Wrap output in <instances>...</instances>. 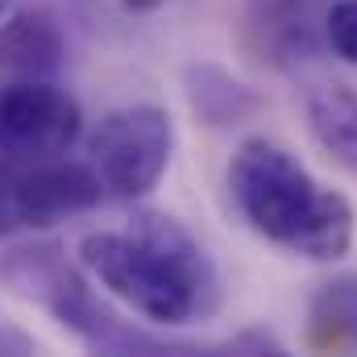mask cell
<instances>
[{"instance_id":"13","label":"cell","mask_w":357,"mask_h":357,"mask_svg":"<svg viewBox=\"0 0 357 357\" xmlns=\"http://www.w3.org/2000/svg\"><path fill=\"white\" fill-rule=\"evenodd\" d=\"M17 178L8 167H0V237L17 233L25 220H21V204H17Z\"/></svg>"},{"instance_id":"10","label":"cell","mask_w":357,"mask_h":357,"mask_svg":"<svg viewBox=\"0 0 357 357\" xmlns=\"http://www.w3.org/2000/svg\"><path fill=\"white\" fill-rule=\"evenodd\" d=\"M307 345L328 354H357V274H337L312 295Z\"/></svg>"},{"instance_id":"15","label":"cell","mask_w":357,"mask_h":357,"mask_svg":"<svg viewBox=\"0 0 357 357\" xmlns=\"http://www.w3.org/2000/svg\"><path fill=\"white\" fill-rule=\"evenodd\" d=\"M0 354L4 357H29V354H38V341L29 333L13 328V324H0Z\"/></svg>"},{"instance_id":"8","label":"cell","mask_w":357,"mask_h":357,"mask_svg":"<svg viewBox=\"0 0 357 357\" xmlns=\"http://www.w3.org/2000/svg\"><path fill=\"white\" fill-rule=\"evenodd\" d=\"M183 91H187L191 112L208 129H233L262 112V96L216 63H191L183 71Z\"/></svg>"},{"instance_id":"6","label":"cell","mask_w":357,"mask_h":357,"mask_svg":"<svg viewBox=\"0 0 357 357\" xmlns=\"http://www.w3.org/2000/svg\"><path fill=\"white\" fill-rule=\"evenodd\" d=\"M328 0H245V33L274 67H295L324 46Z\"/></svg>"},{"instance_id":"14","label":"cell","mask_w":357,"mask_h":357,"mask_svg":"<svg viewBox=\"0 0 357 357\" xmlns=\"http://www.w3.org/2000/svg\"><path fill=\"white\" fill-rule=\"evenodd\" d=\"M229 354H282V345L270 337V333H262V328H254V333H241V337H233L229 345H225Z\"/></svg>"},{"instance_id":"2","label":"cell","mask_w":357,"mask_h":357,"mask_svg":"<svg viewBox=\"0 0 357 357\" xmlns=\"http://www.w3.org/2000/svg\"><path fill=\"white\" fill-rule=\"evenodd\" d=\"M229 191L245 225L287 254L333 262L354 245V208L341 191L320 187L278 142L250 137L229 162Z\"/></svg>"},{"instance_id":"5","label":"cell","mask_w":357,"mask_h":357,"mask_svg":"<svg viewBox=\"0 0 357 357\" xmlns=\"http://www.w3.org/2000/svg\"><path fill=\"white\" fill-rule=\"evenodd\" d=\"M84 133V108L50 79H13L0 88V154L17 162H50Z\"/></svg>"},{"instance_id":"17","label":"cell","mask_w":357,"mask_h":357,"mask_svg":"<svg viewBox=\"0 0 357 357\" xmlns=\"http://www.w3.org/2000/svg\"><path fill=\"white\" fill-rule=\"evenodd\" d=\"M4 8H8V0H0V13H4Z\"/></svg>"},{"instance_id":"7","label":"cell","mask_w":357,"mask_h":357,"mask_svg":"<svg viewBox=\"0 0 357 357\" xmlns=\"http://www.w3.org/2000/svg\"><path fill=\"white\" fill-rule=\"evenodd\" d=\"M104 195L108 191L96 167H84V162H46L17 178V204L25 225H59L67 216L91 212Z\"/></svg>"},{"instance_id":"11","label":"cell","mask_w":357,"mask_h":357,"mask_svg":"<svg viewBox=\"0 0 357 357\" xmlns=\"http://www.w3.org/2000/svg\"><path fill=\"white\" fill-rule=\"evenodd\" d=\"M307 121L316 142L357 175V91L345 84H324L307 100Z\"/></svg>"},{"instance_id":"9","label":"cell","mask_w":357,"mask_h":357,"mask_svg":"<svg viewBox=\"0 0 357 357\" xmlns=\"http://www.w3.org/2000/svg\"><path fill=\"white\" fill-rule=\"evenodd\" d=\"M63 54H67L63 29L42 8L17 13L0 33V63L21 79H50L63 67Z\"/></svg>"},{"instance_id":"16","label":"cell","mask_w":357,"mask_h":357,"mask_svg":"<svg viewBox=\"0 0 357 357\" xmlns=\"http://www.w3.org/2000/svg\"><path fill=\"white\" fill-rule=\"evenodd\" d=\"M121 4H125L129 13H154V8H158L162 0H121Z\"/></svg>"},{"instance_id":"1","label":"cell","mask_w":357,"mask_h":357,"mask_svg":"<svg viewBox=\"0 0 357 357\" xmlns=\"http://www.w3.org/2000/svg\"><path fill=\"white\" fill-rule=\"evenodd\" d=\"M79 266L154 324H195L220 312V270L199 237L167 212H133L121 233H88Z\"/></svg>"},{"instance_id":"3","label":"cell","mask_w":357,"mask_h":357,"mask_svg":"<svg viewBox=\"0 0 357 357\" xmlns=\"http://www.w3.org/2000/svg\"><path fill=\"white\" fill-rule=\"evenodd\" d=\"M0 278L42 312H50L67 333H75L96 354H187L191 345L158 341L133 324H125L116 312L100 303V295L88 287V278L67 262L59 245H21L0 258Z\"/></svg>"},{"instance_id":"4","label":"cell","mask_w":357,"mask_h":357,"mask_svg":"<svg viewBox=\"0 0 357 357\" xmlns=\"http://www.w3.org/2000/svg\"><path fill=\"white\" fill-rule=\"evenodd\" d=\"M91 167L116 199H137L158 187V178L175 150V125L171 112L158 104H129L100 121L88 142Z\"/></svg>"},{"instance_id":"12","label":"cell","mask_w":357,"mask_h":357,"mask_svg":"<svg viewBox=\"0 0 357 357\" xmlns=\"http://www.w3.org/2000/svg\"><path fill=\"white\" fill-rule=\"evenodd\" d=\"M324 42L337 59L357 67V0H333L324 13Z\"/></svg>"}]
</instances>
